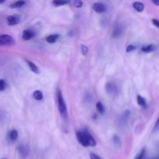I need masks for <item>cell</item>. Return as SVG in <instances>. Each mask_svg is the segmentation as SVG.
<instances>
[{
	"label": "cell",
	"instance_id": "obj_1",
	"mask_svg": "<svg viewBox=\"0 0 159 159\" xmlns=\"http://www.w3.org/2000/svg\"><path fill=\"white\" fill-rule=\"evenodd\" d=\"M76 137L79 144H82L83 147H94L96 145V140L88 130H79L76 134Z\"/></svg>",
	"mask_w": 159,
	"mask_h": 159
},
{
	"label": "cell",
	"instance_id": "obj_2",
	"mask_svg": "<svg viewBox=\"0 0 159 159\" xmlns=\"http://www.w3.org/2000/svg\"><path fill=\"white\" fill-rule=\"evenodd\" d=\"M57 107H58L59 113H60L61 116L63 119L66 120L68 116V109H67L66 103L64 99V96L61 90H57Z\"/></svg>",
	"mask_w": 159,
	"mask_h": 159
},
{
	"label": "cell",
	"instance_id": "obj_3",
	"mask_svg": "<svg viewBox=\"0 0 159 159\" xmlns=\"http://www.w3.org/2000/svg\"><path fill=\"white\" fill-rule=\"evenodd\" d=\"M16 41L12 36L9 34H1L0 35V44L2 46H13Z\"/></svg>",
	"mask_w": 159,
	"mask_h": 159
},
{
	"label": "cell",
	"instance_id": "obj_4",
	"mask_svg": "<svg viewBox=\"0 0 159 159\" xmlns=\"http://www.w3.org/2000/svg\"><path fill=\"white\" fill-rule=\"evenodd\" d=\"M105 89L110 96H114L118 94V87L114 82H108L105 85Z\"/></svg>",
	"mask_w": 159,
	"mask_h": 159
},
{
	"label": "cell",
	"instance_id": "obj_5",
	"mask_svg": "<svg viewBox=\"0 0 159 159\" xmlns=\"http://www.w3.org/2000/svg\"><path fill=\"white\" fill-rule=\"evenodd\" d=\"M18 152L19 154L20 155V156L23 158H26L28 156L30 152V148L27 145H25V144H20L18 147Z\"/></svg>",
	"mask_w": 159,
	"mask_h": 159
},
{
	"label": "cell",
	"instance_id": "obj_6",
	"mask_svg": "<svg viewBox=\"0 0 159 159\" xmlns=\"http://www.w3.org/2000/svg\"><path fill=\"white\" fill-rule=\"evenodd\" d=\"M93 9L96 11V12H99V13H102V12H104L107 9L106 8V6L102 2H95L94 4L93 5Z\"/></svg>",
	"mask_w": 159,
	"mask_h": 159
},
{
	"label": "cell",
	"instance_id": "obj_7",
	"mask_svg": "<svg viewBox=\"0 0 159 159\" xmlns=\"http://www.w3.org/2000/svg\"><path fill=\"white\" fill-rule=\"evenodd\" d=\"M7 23L9 26H14L20 23V16L17 15H10L7 17Z\"/></svg>",
	"mask_w": 159,
	"mask_h": 159
},
{
	"label": "cell",
	"instance_id": "obj_8",
	"mask_svg": "<svg viewBox=\"0 0 159 159\" xmlns=\"http://www.w3.org/2000/svg\"><path fill=\"white\" fill-rule=\"evenodd\" d=\"M35 36V33L34 31L31 30H25L23 32V39L25 40H29L30 39L34 38Z\"/></svg>",
	"mask_w": 159,
	"mask_h": 159
},
{
	"label": "cell",
	"instance_id": "obj_9",
	"mask_svg": "<svg viewBox=\"0 0 159 159\" xmlns=\"http://www.w3.org/2000/svg\"><path fill=\"white\" fill-rule=\"evenodd\" d=\"M26 64L28 65V66H29L30 69L33 72L36 73V74H39V73H40V70H39L38 67H37L34 62L31 61L27 60V59H26Z\"/></svg>",
	"mask_w": 159,
	"mask_h": 159
},
{
	"label": "cell",
	"instance_id": "obj_10",
	"mask_svg": "<svg viewBox=\"0 0 159 159\" xmlns=\"http://www.w3.org/2000/svg\"><path fill=\"white\" fill-rule=\"evenodd\" d=\"M58 37V34H51V35L48 36V37H46V41L49 43H54L57 41Z\"/></svg>",
	"mask_w": 159,
	"mask_h": 159
},
{
	"label": "cell",
	"instance_id": "obj_11",
	"mask_svg": "<svg viewBox=\"0 0 159 159\" xmlns=\"http://www.w3.org/2000/svg\"><path fill=\"white\" fill-rule=\"evenodd\" d=\"M155 50V46L153 44H148V45H144V46L142 47L141 48V51L143 52H145V53H150L152 52Z\"/></svg>",
	"mask_w": 159,
	"mask_h": 159
},
{
	"label": "cell",
	"instance_id": "obj_12",
	"mask_svg": "<svg viewBox=\"0 0 159 159\" xmlns=\"http://www.w3.org/2000/svg\"><path fill=\"white\" fill-rule=\"evenodd\" d=\"M33 97H34V99H36V100L40 101L43 99V93H42V92L40 91V90H36V91H34V93H33Z\"/></svg>",
	"mask_w": 159,
	"mask_h": 159
},
{
	"label": "cell",
	"instance_id": "obj_13",
	"mask_svg": "<svg viewBox=\"0 0 159 159\" xmlns=\"http://www.w3.org/2000/svg\"><path fill=\"white\" fill-rule=\"evenodd\" d=\"M133 6L138 12H142L144 9V4L142 2H134L133 4Z\"/></svg>",
	"mask_w": 159,
	"mask_h": 159
},
{
	"label": "cell",
	"instance_id": "obj_14",
	"mask_svg": "<svg viewBox=\"0 0 159 159\" xmlns=\"http://www.w3.org/2000/svg\"><path fill=\"white\" fill-rule=\"evenodd\" d=\"M9 138L12 141H16L18 138V132L16 130H12L9 133Z\"/></svg>",
	"mask_w": 159,
	"mask_h": 159
},
{
	"label": "cell",
	"instance_id": "obj_15",
	"mask_svg": "<svg viewBox=\"0 0 159 159\" xmlns=\"http://www.w3.org/2000/svg\"><path fill=\"white\" fill-rule=\"evenodd\" d=\"M121 34H122V29H121V27L120 26H116L114 28V30H113L112 36L114 38H116V37H119L121 35Z\"/></svg>",
	"mask_w": 159,
	"mask_h": 159
},
{
	"label": "cell",
	"instance_id": "obj_16",
	"mask_svg": "<svg viewBox=\"0 0 159 159\" xmlns=\"http://www.w3.org/2000/svg\"><path fill=\"white\" fill-rule=\"evenodd\" d=\"M137 102H138V105H139L140 107H144V108H145L146 106H147V102H146L144 98H143L142 96H141L140 95H138V96H137Z\"/></svg>",
	"mask_w": 159,
	"mask_h": 159
},
{
	"label": "cell",
	"instance_id": "obj_17",
	"mask_svg": "<svg viewBox=\"0 0 159 159\" xmlns=\"http://www.w3.org/2000/svg\"><path fill=\"white\" fill-rule=\"evenodd\" d=\"M96 110L99 112V113H103L105 111V107H104L103 104L101 102H98L96 103Z\"/></svg>",
	"mask_w": 159,
	"mask_h": 159
},
{
	"label": "cell",
	"instance_id": "obj_18",
	"mask_svg": "<svg viewBox=\"0 0 159 159\" xmlns=\"http://www.w3.org/2000/svg\"><path fill=\"white\" fill-rule=\"evenodd\" d=\"M24 5H25V2L16 1L14 3H12V4H11L9 6H10V8H20V7H22L23 6H24Z\"/></svg>",
	"mask_w": 159,
	"mask_h": 159
},
{
	"label": "cell",
	"instance_id": "obj_19",
	"mask_svg": "<svg viewBox=\"0 0 159 159\" xmlns=\"http://www.w3.org/2000/svg\"><path fill=\"white\" fill-rule=\"evenodd\" d=\"M6 89V82H5L4 79H1L0 80V91H4Z\"/></svg>",
	"mask_w": 159,
	"mask_h": 159
},
{
	"label": "cell",
	"instance_id": "obj_20",
	"mask_svg": "<svg viewBox=\"0 0 159 159\" xmlns=\"http://www.w3.org/2000/svg\"><path fill=\"white\" fill-rule=\"evenodd\" d=\"M144 155H145V149L144 148L138 153V155H137L135 159H143L144 157Z\"/></svg>",
	"mask_w": 159,
	"mask_h": 159
},
{
	"label": "cell",
	"instance_id": "obj_21",
	"mask_svg": "<svg viewBox=\"0 0 159 159\" xmlns=\"http://www.w3.org/2000/svg\"><path fill=\"white\" fill-rule=\"evenodd\" d=\"M69 2H67V1H53L52 3L54 5V6H63V5L67 4Z\"/></svg>",
	"mask_w": 159,
	"mask_h": 159
},
{
	"label": "cell",
	"instance_id": "obj_22",
	"mask_svg": "<svg viewBox=\"0 0 159 159\" xmlns=\"http://www.w3.org/2000/svg\"><path fill=\"white\" fill-rule=\"evenodd\" d=\"M81 51H82L83 55H85V54H87V53H88L89 48H87L86 46H85V45L82 44L81 45Z\"/></svg>",
	"mask_w": 159,
	"mask_h": 159
},
{
	"label": "cell",
	"instance_id": "obj_23",
	"mask_svg": "<svg viewBox=\"0 0 159 159\" xmlns=\"http://www.w3.org/2000/svg\"><path fill=\"white\" fill-rule=\"evenodd\" d=\"M136 48L137 47L135 46V45H134V44H130V45H128V46H127V52H131V51H134L135 49H136Z\"/></svg>",
	"mask_w": 159,
	"mask_h": 159
},
{
	"label": "cell",
	"instance_id": "obj_24",
	"mask_svg": "<svg viewBox=\"0 0 159 159\" xmlns=\"http://www.w3.org/2000/svg\"><path fill=\"white\" fill-rule=\"evenodd\" d=\"M73 5H74L75 7L77 8H80L82 7V5H83V2H82V1H79V0H76V1H75L74 2H73Z\"/></svg>",
	"mask_w": 159,
	"mask_h": 159
},
{
	"label": "cell",
	"instance_id": "obj_25",
	"mask_svg": "<svg viewBox=\"0 0 159 159\" xmlns=\"http://www.w3.org/2000/svg\"><path fill=\"white\" fill-rule=\"evenodd\" d=\"M90 159H102L99 155H97L96 154L91 153L90 154Z\"/></svg>",
	"mask_w": 159,
	"mask_h": 159
},
{
	"label": "cell",
	"instance_id": "obj_26",
	"mask_svg": "<svg viewBox=\"0 0 159 159\" xmlns=\"http://www.w3.org/2000/svg\"><path fill=\"white\" fill-rule=\"evenodd\" d=\"M152 21V23H153V24L155 25V26H157V27L159 28V20H156V19H153Z\"/></svg>",
	"mask_w": 159,
	"mask_h": 159
},
{
	"label": "cell",
	"instance_id": "obj_27",
	"mask_svg": "<svg viewBox=\"0 0 159 159\" xmlns=\"http://www.w3.org/2000/svg\"><path fill=\"white\" fill-rule=\"evenodd\" d=\"M113 141H114L115 144H120V138L117 136H114Z\"/></svg>",
	"mask_w": 159,
	"mask_h": 159
},
{
	"label": "cell",
	"instance_id": "obj_28",
	"mask_svg": "<svg viewBox=\"0 0 159 159\" xmlns=\"http://www.w3.org/2000/svg\"><path fill=\"white\" fill-rule=\"evenodd\" d=\"M159 129V117L157 120L156 123H155V130H158Z\"/></svg>",
	"mask_w": 159,
	"mask_h": 159
},
{
	"label": "cell",
	"instance_id": "obj_29",
	"mask_svg": "<svg viewBox=\"0 0 159 159\" xmlns=\"http://www.w3.org/2000/svg\"><path fill=\"white\" fill-rule=\"evenodd\" d=\"M152 3L156 5V6H159V1H156V0H155V1H152Z\"/></svg>",
	"mask_w": 159,
	"mask_h": 159
},
{
	"label": "cell",
	"instance_id": "obj_30",
	"mask_svg": "<svg viewBox=\"0 0 159 159\" xmlns=\"http://www.w3.org/2000/svg\"><path fill=\"white\" fill-rule=\"evenodd\" d=\"M2 159H5V158H2Z\"/></svg>",
	"mask_w": 159,
	"mask_h": 159
}]
</instances>
